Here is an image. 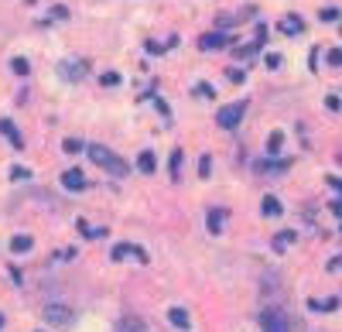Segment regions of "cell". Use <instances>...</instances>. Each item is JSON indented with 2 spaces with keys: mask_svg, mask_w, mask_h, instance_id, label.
Returning <instances> with one entry per match:
<instances>
[{
  "mask_svg": "<svg viewBox=\"0 0 342 332\" xmlns=\"http://www.w3.org/2000/svg\"><path fill=\"white\" fill-rule=\"evenodd\" d=\"M328 271H342V257H335V260H328Z\"/></svg>",
  "mask_w": 342,
  "mask_h": 332,
  "instance_id": "obj_29",
  "label": "cell"
},
{
  "mask_svg": "<svg viewBox=\"0 0 342 332\" xmlns=\"http://www.w3.org/2000/svg\"><path fill=\"white\" fill-rule=\"evenodd\" d=\"M209 172H212V157L206 154L202 161H199V175H202V178H209Z\"/></svg>",
  "mask_w": 342,
  "mask_h": 332,
  "instance_id": "obj_23",
  "label": "cell"
},
{
  "mask_svg": "<svg viewBox=\"0 0 342 332\" xmlns=\"http://www.w3.org/2000/svg\"><path fill=\"white\" fill-rule=\"evenodd\" d=\"M127 254H133L137 260H147V254H144L140 247H130V243H116V247H113V260H123Z\"/></svg>",
  "mask_w": 342,
  "mask_h": 332,
  "instance_id": "obj_10",
  "label": "cell"
},
{
  "mask_svg": "<svg viewBox=\"0 0 342 332\" xmlns=\"http://www.w3.org/2000/svg\"><path fill=\"white\" fill-rule=\"evenodd\" d=\"M223 219H226V209H209V230L212 233L223 230Z\"/></svg>",
  "mask_w": 342,
  "mask_h": 332,
  "instance_id": "obj_16",
  "label": "cell"
},
{
  "mask_svg": "<svg viewBox=\"0 0 342 332\" xmlns=\"http://www.w3.org/2000/svg\"><path fill=\"white\" fill-rule=\"evenodd\" d=\"M45 318H48L52 325H69L76 315H72V308H65V305H48V308H45Z\"/></svg>",
  "mask_w": 342,
  "mask_h": 332,
  "instance_id": "obj_4",
  "label": "cell"
},
{
  "mask_svg": "<svg viewBox=\"0 0 342 332\" xmlns=\"http://www.w3.org/2000/svg\"><path fill=\"white\" fill-rule=\"evenodd\" d=\"M168 318H171V325H175V329H189V312H185V308H171L168 312Z\"/></svg>",
  "mask_w": 342,
  "mask_h": 332,
  "instance_id": "obj_12",
  "label": "cell"
},
{
  "mask_svg": "<svg viewBox=\"0 0 342 332\" xmlns=\"http://www.w3.org/2000/svg\"><path fill=\"white\" fill-rule=\"evenodd\" d=\"M116 332H147L144 329V322H140V318H120V325H116Z\"/></svg>",
  "mask_w": 342,
  "mask_h": 332,
  "instance_id": "obj_13",
  "label": "cell"
},
{
  "mask_svg": "<svg viewBox=\"0 0 342 332\" xmlns=\"http://www.w3.org/2000/svg\"><path fill=\"white\" fill-rule=\"evenodd\" d=\"M328 185H332V189H339V192H342V178H328Z\"/></svg>",
  "mask_w": 342,
  "mask_h": 332,
  "instance_id": "obj_30",
  "label": "cell"
},
{
  "mask_svg": "<svg viewBox=\"0 0 342 332\" xmlns=\"http://www.w3.org/2000/svg\"><path fill=\"white\" fill-rule=\"evenodd\" d=\"M11 250H14V254H28V250H31V236H28V233L14 236V240H11Z\"/></svg>",
  "mask_w": 342,
  "mask_h": 332,
  "instance_id": "obj_17",
  "label": "cell"
},
{
  "mask_svg": "<svg viewBox=\"0 0 342 332\" xmlns=\"http://www.w3.org/2000/svg\"><path fill=\"white\" fill-rule=\"evenodd\" d=\"M195 93H199V96H216V89H212L209 82H199V86H195Z\"/></svg>",
  "mask_w": 342,
  "mask_h": 332,
  "instance_id": "obj_25",
  "label": "cell"
},
{
  "mask_svg": "<svg viewBox=\"0 0 342 332\" xmlns=\"http://www.w3.org/2000/svg\"><path fill=\"white\" fill-rule=\"evenodd\" d=\"M11 69H14L18 76H28V72H31V65H28V59H14V62H11Z\"/></svg>",
  "mask_w": 342,
  "mask_h": 332,
  "instance_id": "obj_21",
  "label": "cell"
},
{
  "mask_svg": "<svg viewBox=\"0 0 342 332\" xmlns=\"http://www.w3.org/2000/svg\"><path fill=\"white\" fill-rule=\"evenodd\" d=\"M62 185H65L69 192H79V189H86V175H82L79 168H69V172H62Z\"/></svg>",
  "mask_w": 342,
  "mask_h": 332,
  "instance_id": "obj_6",
  "label": "cell"
},
{
  "mask_svg": "<svg viewBox=\"0 0 342 332\" xmlns=\"http://www.w3.org/2000/svg\"><path fill=\"white\" fill-rule=\"evenodd\" d=\"M103 86H120V76H116V72H106V76H103Z\"/></svg>",
  "mask_w": 342,
  "mask_h": 332,
  "instance_id": "obj_27",
  "label": "cell"
},
{
  "mask_svg": "<svg viewBox=\"0 0 342 332\" xmlns=\"http://www.w3.org/2000/svg\"><path fill=\"white\" fill-rule=\"evenodd\" d=\"M332 213H335V216H342V199H339V202H332Z\"/></svg>",
  "mask_w": 342,
  "mask_h": 332,
  "instance_id": "obj_31",
  "label": "cell"
},
{
  "mask_svg": "<svg viewBox=\"0 0 342 332\" xmlns=\"http://www.w3.org/2000/svg\"><path fill=\"white\" fill-rule=\"evenodd\" d=\"M86 151H89V157H93L103 172H110V175H116V178H123L127 172H130V168H127V161H120V157H116L110 147H103V144H89Z\"/></svg>",
  "mask_w": 342,
  "mask_h": 332,
  "instance_id": "obj_1",
  "label": "cell"
},
{
  "mask_svg": "<svg viewBox=\"0 0 342 332\" xmlns=\"http://www.w3.org/2000/svg\"><path fill=\"white\" fill-rule=\"evenodd\" d=\"M294 240H298V233H294V230H281V233L274 236V250L281 254V250H287V247H291Z\"/></svg>",
  "mask_w": 342,
  "mask_h": 332,
  "instance_id": "obj_11",
  "label": "cell"
},
{
  "mask_svg": "<svg viewBox=\"0 0 342 332\" xmlns=\"http://www.w3.org/2000/svg\"><path fill=\"white\" fill-rule=\"evenodd\" d=\"M281 144H284V134H281V130H274V134L267 137V154H277V151H281Z\"/></svg>",
  "mask_w": 342,
  "mask_h": 332,
  "instance_id": "obj_18",
  "label": "cell"
},
{
  "mask_svg": "<svg viewBox=\"0 0 342 332\" xmlns=\"http://www.w3.org/2000/svg\"><path fill=\"white\" fill-rule=\"evenodd\" d=\"M137 168H140L144 175H151L154 168H157V161H154V154H151V151H140V157H137Z\"/></svg>",
  "mask_w": 342,
  "mask_h": 332,
  "instance_id": "obj_14",
  "label": "cell"
},
{
  "mask_svg": "<svg viewBox=\"0 0 342 332\" xmlns=\"http://www.w3.org/2000/svg\"><path fill=\"white\" fill-rule=\"evenodd\" d=\"M243 113H247V103H229V106H223V110L216 113V123H219L223 130H233V127H240Z\"/></svg>",
  "mask_w": 342,
  "mask_h": 332,
  "instance_id": "obj_2",
  "label": "cell"
},
{
  "mask_svg": "<svg viewBox=\"0 0 342 332\" xmlns=\"http://www.w3.org/2000/svg\"><path fill=\"white\" fill-rule=\"evenodd\" d=\"M0 134L7 137V140H11L14 147H24V137H21V130H18V127H14V123H11V120H7V117L0 120Z\"/></svg>",
  "mask_w": 342,
  "mask_h": 332,
  "instance_id": "obj_8",
  "label": "cell"
},
{
  "mask_svg": "<svg viewBox=\"0 0 342 332\" xmlns=\"http://www.w3.org/2000/svg\"><path fill=\"white\" fill-rule=\"evenodd\" d=\"M281 65V55H267V69H277Z\"/></svg>",
  "mask_w": 342,
  "mask_h": 332,
  "instance_id": "obj_28",
  "label": "cell"
},
{
  "mask_svg": "<svg viewBox=\"0 0 342 332\" xmlns=\"http://www.w3.org/2000/svg\"><path fill=\"white\" fill-rule=\"evenodd\" d=\"M58 72H62V79H69V82H79V79L86 76V62H62Z\"/></svg>",
  "mask_w": 342,
  "mask_h": 332,
  "instance_id": "obj_5",
  "label": "cell"
},
{
  "mask_svg": "<svg viewBox=\"0 0 342 332\" xmlns=\"http://www.w3.org/2000/svg\"><path fill=\"white\" fill-rule=\"evenodd\" d=\"M311 312H335L339 308V298H325V301H308Z\"/></svg>",
  "mask_w": 342,
  "mask_h": 332,
  "instance_id": "obj_15",
  "label": "cell"
},
{
  "mask_svg": "<svg viewBox=\"0 0 342 332\" xmlns=\"http://www.w3.org/2000/svg\"><path fill=\"white\" fill-rule=\"evenodd\" d=\"M226 41H229V35H223V31H212V35H202V38H199V48H202V52H209V48H223Z\"/></svg>",
  "mask_w": 342,
  "mask_h": 332,
  "instance_id": "obj_7",
  "label": "cell"
},
{
  "mask_svg": "<svg viewBox=\"0 0 342 332\" xmlns=\"http://www.w3.org/2000/svg\"><path fill=\"white\" fill-rule=\"evenodd\" d=\"M260 209H264V216H281V202H277V199H274V196H267V199H264V206H260Z\"/></svg>",
  "mask_w": 342,
  "mask_h": 332,
  "instance_id": "obj_19",
  "label": "cell"
},
{
  "mask_svg": "<svg viewBox=\"0 0 342 332\" xmlns=\"http://www.w3.org/2000/svg\"><path fill=\"white\" fill-rule=\"evenodd\" d=\"M0 329H4V315H0Z\"/></svg>",
  "mask_w": 342,
  "mask_h": 332,
  "instance_id": "obj_32",
  "label": "cell"
},
{
  "mask_svg": "<svg viewBox=\"0 0 342 332\" xmlns=\"http://www.w3.org/2000/svg\"><path fill=\"white\" fill-rule=\"evenodd\" d=\"M62 147H65V151H69V154H79V151H82V147H86V144H82V140H79V137H65V140H62Z\"/></svg>",
  "mask_w": 342,
  "mask_h": 332,
  "instance_id": "obj_20",
  "label": "cell"
},
{
  "mask_svg": "<svg viewBox=\"0 0 342 332\" xmlns=\"http://www.w3.org/2000/svg\"><path fill=\"white\" fill-rule=\"evenodd\" d=\"M260 325H264V332H291V318L281 308H267L260 315Z\"/></svg>",
  "mask_w": 342,
  "mask_h": 332,
  "instance_id": "obj_3",
  "label": "cell"
},
{
  "mask_svg": "<svg viewBox=\"0 0 342 332\" xmlns=\"http://www.w3.org/2000/svg\"><path fill=\"white\" fill-rule=\"evenodd\" d=\"M281 31L294 38V35H301V31H304V21L298 18V14H287V18H281Z\"/></svg>",
  "mask_w": 342,
  "mask_h": 332,
  "instance_id": "obj_9",
  "label": "cell"
},
{
  "mask_svg": "<svg viewBox=\"0 0 342 332\" xmlns=\"http://www.w3.org/2000/svg\"><path fill=\"white\" fill-rule=\"evenodd\" d=\"M178 168H182V151L175 147L171 151V178H178Z\"/></svg>",
  "mask_w": 342,
  "mask_h": 332,
  "instance_id": "obj_22",
  "label": "cell"
},
{
  "mask_svg": "<svg viewBox=\"0 0 342 332\" xmlns=\"http://www.w3.org/2000/svg\"><path fill=\"white\" fill-rule=\"evenodd\" d=\"M328 65H335V69L342 65V52H339V48H332V52H328Z\"/></svg>",
  "mask_w": 342,
  "mask_h": 332,
  "instance_id": "obj_26",
  "label": "cell"
},
{
  "mask_svg": "<svg viewBox=\"0 0 342 332\" xmlns=\"http://www.w3.org/2000/svg\"><path fill=\"white\" fill-rule=\"evenodd\" d=\"M318 18H322V21H339V7H325Z\"/></svg>",
  "mask_w": 342,
  "mask_h": 332,
  "instance_id": "obj_24",
  "label": "cell"
}]
</instances>
